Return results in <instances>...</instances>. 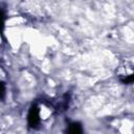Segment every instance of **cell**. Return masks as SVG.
<instances>
[{
  "instance_id": "1",
  "label": "cell",
  "mask_w": 134,
  "mask_h": 134,
  "mask_svg": "<svg viewBox=\"0 0 134 134\" xmlns=\"http://www.w3.org/2000/svg\"><path fill=\"white\" fill-rule=\"evenodd\" d=\"M116 75L122 84L134 83V59L124 60L116 70Z\"/></svg>"
},
{
  "instance_id": "2",
  "label": "cell",
  "mask_w": 134,
  "mask_h": 134,
  "mask_svg": "<svg viewBox=\"0 0 134 134\" xmlns=\"http://www.w3.org/2000/svg\"><path fill=\"white\" fill-rule=\"evenodd\" d=\"M27 121L28 126L30 128H37L41 122V115H40V109L37 106V104H32L29 108L28 115H27Z\"/></svg>"
},
{
  "instance_id": "3",
  "label": "cell",
  "mask_w": 134,
  "mask_h": 134,
  "mask_svg": "<svg viewBox=\"0 0 134 134\" xmlns=\"http://www.w3.org/2000/svg\"><path fill=\"white\" fill-rule=\"evenodd\" d=\"M66 133L67 134H83V126H82V124L79 122V121L70 122L67 126Z\"/></svg>"
}]
</instances>
